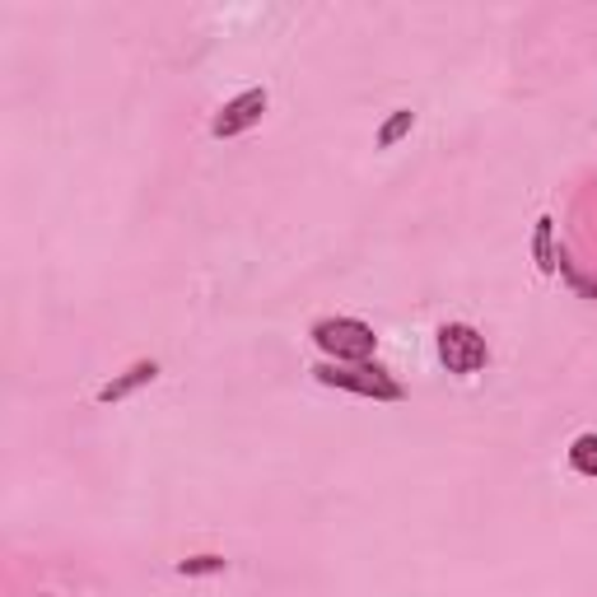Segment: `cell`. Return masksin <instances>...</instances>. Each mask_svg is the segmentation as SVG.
<instances>
[{"mask_svg": "<svg viewBox=\"0 0 597 597\" xmlns=\"http://www.w3.org/2000/svg\"><path fill=\"white\" fill-rule=\"evenodd\" d=\"M262 112H266V89H243L238 98H229V103H224V108L215 112V122H211V136L229 140V136H238V131L257 127V122H262Z\"/></svg>", "mask_w": 597, "mask_h": 597, "instance_id": "277c9868", "label": "cell"}, {"mask_svg": "<svg viewBox=\"0 0 597 597\" xmlns=\"http://www.w3.org/2000/svg\"><path fill=\"white\" fill-rule=\"evenodd\" d=\"M570 462H574V471L597 476V434H579L574 448H570Z\"/></svg>", "mask_w": 597, "mask_h": 597, "instance_id": "52a82bcc", "label": "cell"}, {"mask_svg": "<svg viewBox=\"0 0 597 597\" xmlns=\"http://www.w3.org/2000/svg\"><path fill=\"white\" fill-rule=\"evenodd\" d=\"M439 360L448 374H476V369H486L490 360V350H486V336L467 327V323H444L439 327Z\"/></svg>", "mask_w": 597, "mask_h": 597, "instance_id": "3957f363", "label": "cell"}, {"mask_svg": "<svg viewBox=\"0 0 597 597\" xmlns=\"http://www.w3.org/2000/svg\"><path fill=\"white\" fill-rule=\"evenodd\" d=\"M313 378L323 387H345V392H360V396H378V402H402V387H396L378 365H317Z\"/></svg>", "mask_w": 597, "mask_h": 597, "instance_id": "7a4b0ae2", "label": "cell"}, {"mask_svg": "<svg viewBox=\"0 0 597 597\" xmlns=\"http://www.w3.org/2000/svg\"><path fill=\"white\" fill-rule=\"evenodd\" d=\"M159 378V365L154 360H140V365H131L122 378H112L108 387H98V402H122L127 392H136L140 383H154Z\"/></svg>", "mask_w": 597, "mask_h": 597, "instance_id": "5b68a950", "label": "cell"}, {"mask_svg": "<svg viewBox=\"0 0 597 597\" xmlns=\"http://www.w3.org/2000/svg\"><path fill=\"white\" fill-rule=\"evenodd\" d=\"M532 252H537V266H541V271L555 266V257H551V220H537V243H532Z\"/></svg>", "mask_w": 597, "mask_h": 597, "instance_id": "ba28073f", "label": "cell"}, {"mask_svg": "<svg viewBox=\"0 0 597 597\" xmlns=\"http://www.w3.org/2000/svg\"><path fill=\"white\" fill-rule=\"evenodd\" d=\"M411 127H416V112H411V108H396L387 122L378 127V149H392L402 136H411Z\"/></svg>", "mask_w": 597, "mask_h": 597, "instance_id": "8992f818", "label": "cell"}, {"mask_svg": "<svg viewBox=\"0 0 597 597\" xmlns=\"http://www.w3.org/2000/svg\"><path fill=\"white\" fill-rule=\"evenodd\" d=\"M220 570H224L220 555H191V561L178 565V574H220Z\"/></svg>", "mask_w": 597, "mask_h": 597, "instance_id": "9c48e42d", "label": "cell"}, {"mask_svg": "<svg viewBox=\"0 0 597 597\" xmlns=\"http://www.w3.org/2000/svg\"><path fill=\"white\" fill-rule=\"evenodd\" d=\"M313 341L323 345L336 365H365L378 350L374 327L360 323V317H323V323H313Z\"/></svg>", "mask_w": 597, "mask_h": 597, "instance_id": "6da1fadb", "label": "cell"}]
</instances>
